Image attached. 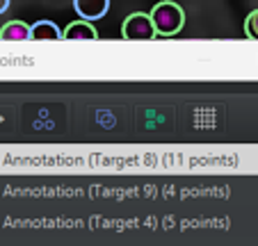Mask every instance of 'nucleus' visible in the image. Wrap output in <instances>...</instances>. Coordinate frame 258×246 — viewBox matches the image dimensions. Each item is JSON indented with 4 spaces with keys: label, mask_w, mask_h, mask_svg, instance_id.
Here are the masks:
<instances>
[{
    "label": "nucleus",
    "mask_w": 258,
    "mask_h": 246,
    "mask_svg": "<svg viewBox=\"0 0 258 246\" xmlns=\"http://www.w3.org/2000/svg\"><path fill=\"white\" fill-rule=\"evenodd\" d=\"M149 19H151L153 28H156V34H160V37H174L185 25V12L174 0H162V3H158L149 12Z\"/></svg>",
    "instance_id": "obj_1"
},
{
    "label": "nucleus",
    "mask_w": 258,
    "mask_h": 246,
    "mask_svg": "<svg viewBox=\"0 0 258 246\" xmlns=\"http://www.w3.org/2000/svg\"><path fill=\"white\" fill-rule=\"evenodd\" d=\"M121 37L126 39V41H153L158 34H156V28H153L151 19H149V14L135 12V14L126 16V21H123Z\"/></svg>",
    "instance_id": "obj_2"
},
{
    "label": "nucleus",
    "mask_w": 258,
    "mask_h": 246,
    "mask_svg": "<svg viewBox=\"0 0 258 246\" xmlns=\"http://www.w3.org/2000/svg\"><path fill=\"white\" fill-rule=\"evenodd\" d=\"M73 10L80 14L83 21H98L107 14L110 0H73Z\"/></svg>",
    "instance_id": "obj_3"
},
{
    "label": "nucleus",
    "mask_w": 258,
    "mask_h": 246,
    "mask_svg": "<svg viewBox=\"0 0 258 246\" xmlns=\"http://www.w3.org/2000/svg\"><path fill=\"white\" fill-rule=\"evenodd\" d=\"M62 39H67V41H78V39H83V41H96L98 32L89 21L78 19V21H71V23L64 28Z\"/></svg>",
    "instance_id": "obj_4"
},
{
    "label": "nucleus",
    "mask_w": 258,
    "mask_h": 246,
    "mask_svg": "<svg viewBox=\"0 0 258 246\" xmlns=\"http://www.w3.org/2000/svg\"><path fill=\"white\" fill-rule=\"evenodd\" d=\"M30 39L32 41H57L62 39V32L53 21H37L34 25H30Z\"/></svg>",
    "instance_id": "obj_5"
},
{
    "label": "nucleus",
    "mask_w": 258,
    "mask_h": 246,
    "mask_svg": "<svg viewBox=\"0 0 258 246\" xmlns=\"http://www.w3.org/2000/svg\"><path fill=\"white\" fill-rule=\"evenodd\" d=\"M0 41H30V25L23 21H10L0 30Z\"/></svg>",
    "instance_id": "obj_6"
},
{
    "label": "nucleus",
    "mask_w": 258,
    "mask_h": 246,
    "mask_svg": "<svg viewBox=\"0 0 258 246\" xmlns=\"http://www.w3.org/2000/svg\"><path fill=\"white\" fill-rule=\"evenodd\" d=\"M244 34L253 41H258V10H253L244 21Z\"/></svg>",
    "instance_id": "obj_7"
},
{
    "label": "nucleus",
    "mask_w": 258,
    "mask_h": 246,
    "mask_svg": "<svg viewBox=\"0 0 258 246\" xmlns=\"http://www.w3.org/2000/svg\"><path fill=\"white\" fill-rule=\"evenodd\" d=\"M10 10V0H0V14H5Z\"/></svg>",
    "instance_id": "obj_8"
}]
</instances>
